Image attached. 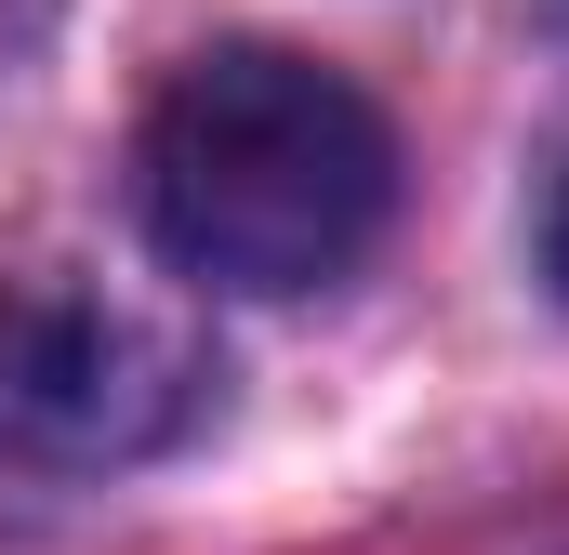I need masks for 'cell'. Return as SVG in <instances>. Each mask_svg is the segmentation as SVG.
Segmentation results:
<instances>
[{
  "mask_svg": "<svg viewBox=\"0 0 569 555\" xmlns=\"http://www.w3.org/2000/svg\"><path fill=\"white\" fill-rule=\"evenodd\" d=\"M146 225L159 252L212 291H318L345 278L385 212H398V133L385 107L279 40H226V53H186L146 107L133 145Z\"/></svg>",
  "mask_w": 569,
  "mask_h": 555,
  "instance_id": "6da1fadb",
  "label": "cell"
},
{
  "mask_svg": "<svg viewBox=\"0 0 569 555\" xmlns=\"http://www.w3.org/2000/svg\"><path fill=\"white\" fill-rule=\"evenodd\" d=\"M199 397H212V357L159 291H120L80 265L0 278V463L107 476V463L172 450Z\"/></svg>",
  "mask_w": 569,
  "mask_h": 555,
  "instance_id": "7a4b0ae2",
  "label": "cell"
},
{
  "mask_svg": "<svg viewBox=\"0 0 569 555\" xmlns=\"http://www.w3.org/2000/svg\"><path fill=\"white\" fill-rule=\"evenodd\" d=\"M543 252H557V278H569V172H557V212H543Z\"/></svg>",
  "mask_w": 569,
  "mask_h": 555,
  "instance_id": "3957f363",
  "label": "cell"
}]
</instances>
